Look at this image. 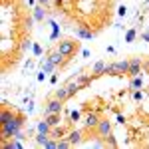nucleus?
<instances>
[{
  "label": "nucleus",
  "instance_id": "1",
  "mask_svg": "<svg viewBox=\"0 0 149 149\" xmlns=\"http://www.w3.org/2000/svg\"><path fill=\"white\" fill-rule=\"evenodd\" d=\"M22 123H24V117H22V115H18V117H14V115H12L10 119L2 121V139L14 137V135L22 129Z\"/></svg>",
  "mask_w": 149,
  "mask_h": 149
},
{
  "label": "nucleus",
  "instance_id": "2",
  "mask_svg": "<svg viewBox=\"0 0 149 149\" xmlns=\"http://www.w3.org/2000/svg\"><path fill=\"white\" fill-rule=\"evenodd\" d=\"M127 70H129V62H127V60H121V62H115V64H107L105 74L119 76V74H127Z\"/></svg>",
  "mask_w": 149,
  "mask_h": 149
},
{
  "label": "nucleus",
  "instance_id": "3",
  "mask_svg": "<svg viewBox=\"0 0 149 149\" xmlns=\"http://www.w3.org/2000/svg\"><path fill=\"white\" fill-rule=\"evenodd\" d=\"M58 50H60L66 58H70V56H74V54H76L78 44H76L74 40H64V42H60V44H58Z\"/></svg>",
  "mask_w": 149,
  "mask_h": 149
},
{
  "label": "nucleus",
  "instance_id": "4",
  "mask_svg": "<svg viewBox=\"0 0 149 149\" xmlns=\"http://www.w3.org/2000/svg\"><path fill=\"white\" fill-rule=\"evenodd\" d=\"M62 105H64V102L62 100H52V102H48L46 103V107H44V113L50 115V113H60L62 111Z\"/></svg>",
  "mask_w": 149,
  "mask_h": 149
},
{
  "label": "nucleus",
  "instance_id": "5",
  "mask_svg": "<svg viewBox=\"0 0 149 149\" xmlns=\"http://www.w3.org/2000/svg\"><path fill=\"white\" fill-rule=\"evenodd\" d=\"M97 133H100V137H103V139L111 133V125H109L107 119H102V121L97 123Z\"/></svg>",
  "mask_w": 149,
  "mask_h": 149
},
{
  "label": "nucleus",
  "instance_id": "6",
  "mask_svg": "<svg viewBox=\"0 0 149 149\" xmlns=\"http://www.w3.org/2000/svg\"><path fill=\"white\" fill-rule=\"evenodd\" d=\"M76 36L81 38V40H92L93 32H92V30H88L86 26H80V28H76Z\"/></svg>",
  "mask_w": 149,
  "mask_h": 149
},
{
  "label": "nucleus",
  "instance_id": "7",
  "mask_svg": "<svg viewBox=\"0 0 149 149\" xmlns=\"http://www.w3.org/2000/svg\"><path fill=\"white\" fill-rule=\"evenodd\" d=\"M105 70H107V64L100 60V62H95L92 66V74L93 76H102V74H105Z\"/></svg>",
  "mask_w": 149,
  "mask_h": 149
},
{
  "label": "nucleus",
  "instance_id": "8",
  "mask_svg": "<svg viewBox=\"0 0 149 149\" xmlns=\"http://www.w3.org/2000/svg\"><path fill=\"white\" fill-rule=\"evenodd\" d=\"M97 123H100V119H97V115H95V113H90L88 117H86V121H84V125L88 127V129L97 127Z\"/></svg>",
  "mask_w": 149,
  "mask_h": 149
},
{
  "label": "nucleus",
  "instance_id": "9",
  "mask_svg": "<svg viewBox=\"0 0 149 149\" xmlns=\"http://www.w3.org/2000/svg\"><path fill=\"white\" fill-rule=\"evenodd\" d=\"M54 68H56V64H54L50 58H46V60H44V64H42V72L48 76V74H52V72H54Z\"/></svg>",
  "mask_w": 149,
  "mask_h": 149
},
{
  "label": "nucleus",
  "instance_id": "10",
  "mask_svg": "<svg viewBox=\"0 0 149 149\" xmlns=\"http://www.w3.org/2000/svg\"><path fill=\"white\" fill-rule=\"evenodd\" d=\"M64 54H62V52H60V50H56V52H52V54H50V60H52V62H54V64H56V66H60V64H62V62H64Z\"/></svg>",
  "mask_w": 149,
  "mask_h": 149
},
{
  "label": "nucleus",
  "instance_id": "11",
  "mask_svg": "<svg viewBox=\"0 0 149 149\" xmlns=\"http://www.w3.org/2000/svg\"><path fill=\"white\" fill-rule=\"evenodd\" d=\"M56 97H58V100H62V102H66V100L70 97L68 88H58V90H56Z\"/></svg>",
  "mask_w": 149,
  "mask_h": 149
},
{
  "label": "nucleus",
  "instance_id": "12",
  "mask_svg": "<svg viewBox=\"0 0 149 149\" xmlns=\"http://www.w3.org/2000/svg\"><path fill=\"white\" fill-rule=\"evenodd\" d=\"M34 18L38 20V22H42V20L46 18V12H44V8H42V4H40V6H36V8H34Z\"/></svg>",
  "mask_w": 149,
  "mask_h": 149
},
{
  "label": "nucleus",
  "instance_id": "13",
  "mask_svg": "<svg viewBox=\"0 0 149 149\" xmlns=\"http://www.w3.org/2000/svg\"><path fill=\"white\" fill-rule=\"evenodd\" d=\"M46 121L52 127H56L58 123H60V113H50V115H46Z\"/></svg>",
  "mask_w": 149,
  "mask_h": 149
},
{
  "label": "nucleus",
  "instance_id": "14",
  "mask_svg": "<svg viewBox=\"0 0 149 149\" xmlns=\"http://www.w3.org/2000/svg\"><path fill=\"white\" fill-rule=\"evenodd\" d=\"M66 88H68L70 95H74V93H78V92L81 90V86L78 84V81H72V84H68V86H66Z\"/></svg>",
  "mask_w": 149,
  "mask_h": 149
},
{
  "label": "nucleus",
  "instance_id": "15",
  "mask_svg": "<svg viewBox=\"0 0 149 149\" xmlns=\"http://www.w3.org/2000/svg\"><path fill=\"white\" fill-rule=\"evenodd\" d=\"M68 139H70V143H72V145H76V143H80L81 133H80V131H72V133L68 135Z\"/></svg>",
  "mask_w": 149,
  "mask_h": 149
},
{
  "label": "nucleus",
  "instance_id": "16",
  "mask_svg": "<svg viewBox=\"0 0 149 149\" xmlns=\"http://www.w3.org/2000/svg\"><path fill=\"white\" fill-rule=\"evenodd\" d=\"M48 141H50V139H48V133H38V135H36V143H38V145H44V147H46Z\"/></svg>",
  "mask_w": 149,
  "mask_h": 149
},
{
  "label": "nucleus",
  "instance_id": "17",
  "mask_svg": "<svg viewBox=\"0 0 149 149\" xmlns=\"http://www.w3.org/2000/svg\"><path fill=\"white\" fill-rule=\"evenodd\" d=\"M50 123H48L46 119H44V121H40V123H38V133H48V131H50Z\"/></svg>",
  "mask_w": 149,
  "mask_h": 149
},
{
  "label": "nucleus",
  "instance_id": "18",
  "mask_svg": "<svg viewBox=\"0 0 149 149\" xmlns=\"http://www.w3.org/2000/svg\"><path fill=\"white\" fill-rule=\"evenodd\" d=\"M139 70H141V66H133V64H129V70H127V76L135 78V76H139Z\"/></svg>",
  "mask_w": 149,
  "mask_h": 149
},
{
  "label": "nucleus",
  "instance_id": "19",
  "mask_svg": "<svg viewBox=\"0 0 149 149\" xmlns=\"http://www.w3.org/2000/svg\"><path fill=\"white\" fill-rule=\"evenodd\" d=\"M90 81H92V74H90V76H80V78H78V84H80L81 88H84V86H88Z\"/></svg>",
  "mask_w": 149,
  "mask_h": 149
},
{
  "label": "nucleus",
  "instance_id": "20",
  "mask_svg": "<svg viewBox=\"0 0 149 149\" xmlns=\"http://www.w3.org/2000/svg\"><path fill=\"white\" fill-rule=\"evenodd\" d=\"M131 90H141V78L135 76V78L131 80Z\"/></svg>",
  "mask_w": 149,
  "mask_h": 149
},
{
  "label": "nucleus",
  "instance_id": "21",
  "mask_svg": "<svg viewBox=\"0 0 149 149\" xmlns=\"http://www.w3.org/2000/svg\"><path fill=\"white\" fill-rule=\"evenodd\" d=\"M135 36H137L135 30H129V32L125 34V42H133V40H135Z\"/></svg>",
  "mask_w": 149,
  "mask_h": 149
},
{
  "label": "nucleus",
  "instance_id": "22",
  "mask_svg": "<svg viewBox=\"0 0 149 149\" xmlns=\"http://www.w3.org/2000/svg\"><path fill=\"white\" fill-rule=\"evenodd\" d=\"M72 143H70V139H62V141H58V149H66L70 147Z\"/></svg>",
  "mask_w": 149,
  "mask_h": 149
},
{
  "label": "nucleus",
  "instance_id": "23",
  "mask_svg": "<svg viewBox=\"0 0 149 149\" xmlns=\"http://www.w3.org/2000/svg\"><path fill=\"white\" fill-rule=\"evenodd\" d=\"M141 97H143V93L139 92V90H133V100H137V102H139Z\"/></svg>",
  "mask_w": 149,
  "mask_h": 149
},
{
  "label": "nucleus",
  "instance_id": "24",
  "mask_svg": "<svg viewBox=\"0 0 149 149\" xmlns=\"http://www.w3.org/2000/svg\"><path fill=\"white\" fill-rule=\"evenodd\" d=\"M46 147H48V149H58V143H56V141H48Z\"/></svg>",
  "mask_w": 149,
  "mask_h": 149
},
{
  "label": "nucleus",
  "instance_id": "25",
  "mask_svg": "<svg viewBox=\"0 0 149 149\" xmlns=\"http://www.w3.org/2000/svg\"><path fill=\"white\" fill-rule=\"evenodd\" d=\"M129 64H133V66H141V58H133Z\"/></svg>",
  "mask_w": 149,
  "mask_h": 149
},
{
  "label": "nucleus",
  "instance_id": "26",
  "mask_svg": "<svg viewBox=\"0 0 149 149\" xmlns=\"http://www.w3.org/2000/svg\"><path fill=\"white\" fill-rule=\"evenodd\" d=\"M34 54H36V56H40V54H42V48L38 46V44H34Z\"/></svg>",
  "mask_w": 149,
  "mask_h": 149
},
{
  "label": "nucleus",
  "instance_id": "27",
  "mask_svg": "<svg viewBox=\"0 0 149 149\" xmlns=\"http://www.w3.org/2000/svg\"><path fill=\"white\" fill-rule=\"evenodd\" d=\"M72 119L78 121V119H80V111H72Z\"/></svg>",
  "mask_w": 149,
  "mask_h": 149
},
{
  "label": "nucleus",
  "instance_id": "28",
  "mask_svg": "<svg viewBox=\"0 0 149 149\" xmlns=\"http://www.w3.org/2000/svg\"><path fill=\"white\" fill-rule=\"evenodd\" d=\"M20 48H22V50H28V48H30V42H28V40H24V42H22V46H20Z\"/></svg>",
  "mask_w": 149,
  "mask_h": 149
},
{
  "label": "nucleus",
  "instance_id": "29",
  "mask_svg": "<svg viewBox=\"0 0 149 149\" xmlns=\"http://www.w3.org/2000/svg\"><path fill=\"white\" fill-rule=\"evenodd\" d=\"M141 38H143L145 42H149V30H147V32H143V36H141Z\"/></svg>",
  "mask_w": 149,
  "mask_h": 149
},
{
  "label": "nucleus",
  "instance_id": "30",
  "mask_svg": "<svg viewBox=\"0 0 149 149\" xmlns=\"http://www.w3.org/2000/svg\"><path fill=\"white\" fill-rule=\"evenodd\" d=\"M38 4H42V6H48V4H50V0H38Z\"/></svg>",
  "mask_w": 149,
  "mask_h": 149
}]
</instances>
